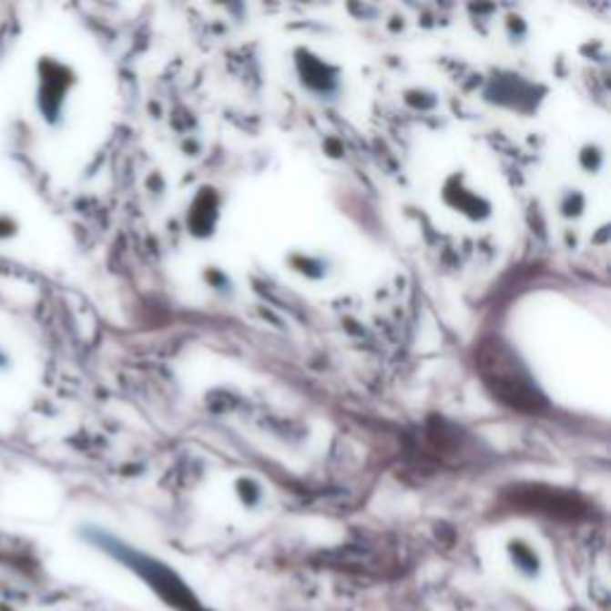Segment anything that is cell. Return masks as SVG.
<instances>
[{
    "label": "cell",
    "mask_w": 611,
    "mask_h": 611,
    "mask_svg": "<svg viewBox=\"0 0 611 611\" xmlns=\"http://www.w3.org/2000/svg\"><path fill=\"white\" fill-rule=\"evenodd\" d=\"M98 545L103 549H107L110 555L117 556L122 564H127L129 568H134L137 574L144 575L148 580V586L156 587L158 595H163L170 605H175L177 609L182 611H201L199 605H196L194 595L184 587V583L172 574L170 568H165L163 564H158V561L148 559V556H141L139 552H132V549H127L125 545L120 542L110 540V537H98Z\"/></svg>",
    "instance_id": "obj_1"
},
{
    "label": "cell",
    "mask_w": 611,
    "mask_h": 611,
    "mask_svg": "<svg viewBox=\"0 0 611 611\" xmlns=\"http://www.w3.org/2000/svg\"><path fill=\"white\" fill-rule=\"evenodd\" d=\"M485 366V380L487 384L494 387V394L506 399L509 403L528 402L530 409H535V394L528 387V380L524 378V372H518V366L514 361H506V351L502 347H494L492 353H487L483 359Z\"/></svg>",
    "instance_id": "obj_2"
}]
</instances>
